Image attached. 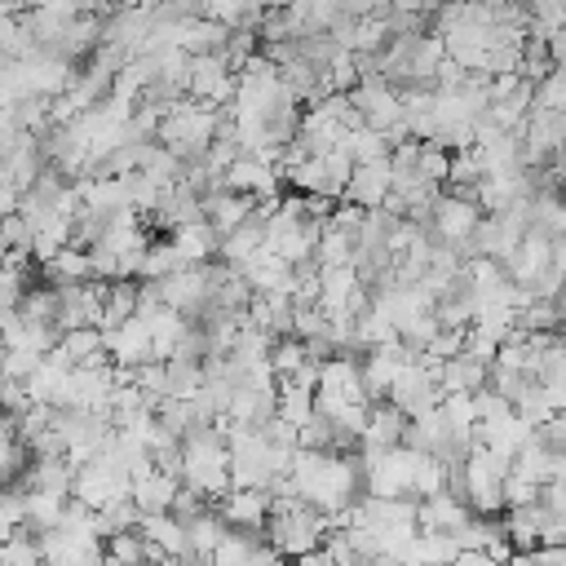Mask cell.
Masks as SVG:
<instances>
[{
	"instance_id": "1",
	"label": "cell",
	"mask_w": 566,
	"mask_h": 566,
	"mask_svg": "<svg viewBox=\"0 0 566 566\" xmlns=\"http://www.w3.org/2000/svg\"><path fill=\"white\" fill-rule=\"evenodd\" d=\"M226 424V420H221ZM203 420L195 424L186 438H181V451H186V469H181V482L195 486L203 500H221L234 478H230V438L226 429Z\"/></svg>"
},
{
	"instance_id": "2",
	"label": "cell",
	"mask_w": 566,
	"mask_h": 566,
	"mask_svg": "<svg viewBox=\"0 0 566 566\" xmlns=\"http://www.w3.org/2000/svg\"><path fill=\"white\" fill-rule=\"evenodd\" d=\"M482 217H486V208L473 199V195H442L438 203H433V217H429V230H433V239H442V243H451L455 252L473 239V230L482 226Z\"/></svg>"
},
{
	"instance_id": "3",
	"label": "cell",
	"mask_w": 566,
	"mask_h": 566,
	"mask_svg": "<svg viewBox=\"0 0 566 566\" xmlns=\"http://www.w3.org/2000/svg\"><path fill=\"white\" fill-rule=\"evenodd\" d=\"M407 424H411V416H407L394 398H376V402L367 407V429H363L358 455H363V460H376V455H385V451L402 447Z\"/></svg>"
},
{
	"instance_id": "4",
	"label": "cell",
	"mask_w": 566,
	"mask_h": 566,
	"mask_svg": "<svg viewBox=\"0 0 566 566\" xmlns=\"http://www.w3.org/2000/svg\"><path fill=\"white\" fill-rule=\"evenodd\" d=\"M553 248H557V239H553V234H544V230H526V239L504 256L509 279H513V283H522V287H535V283L553 270Z\"/></svg>"
},
{
	"instance_id": "5",
	"label": "cell",
	"mask_w": 566,
	"mask_h": 566,
	"mask_svg": "<svg viewBox=\"0 0 566 566\" xmlns=\"http://www.w3.org/2000/svg\"><path fill=\"white\" fill-rule=\"evenodd\" d=\"M177 491H181V478L177 473H164L155 460H146V464L133 469V500L146 513H168L177 504Z\"/></svg>"
},
{
	"instance_id": "6",
	"label": "cell",
	"mask_w": 566,
	"mask_h": 566,
	"mask_svg": "<svg viewBox=\"0 0 566 566\" xmlns=\"http://www.w3.org/2000/svg\"><path fill=\"white\" fill-rule=\"evenodd\" d=\"M389 195H394V164L389 159L358 164L354 177H349V190H345V199L358 203V208H385Z\"/></svg>"
},
{
	"instance_id": "7",
	"label": "cell",
	"mask_w": 566,
	"mask_h": 566,
	"mask_svg": "<svg viewBox=\"0 0 566 566\" xmlns=\"http://www.w3.org/2000/svg\"><path fill=\"white\" fill-rule=\"evenodd\" d=\"M270 504H274V495L265 486H230L217 500V509H221V517L230 526H265L270 522Z\"/></svg>"
},
{
	"instance_id": "8",
	"label": "cell",
	"mask_w": 566,
	"mask_h": 566,
	"mask_svg": "<svg viewBox=\"0 0 566 566\" xmlns=\"http://www.w3.org/2000/svg\"><path fill=\"white\" fill-rule=\"evenodd\" d=\"M469 517H473V509L455 491H438V495H424L420 500V531H447V535H455V531L469 526Z\"/></svg>"
},
{
	"instance_id": "9",
	"label": "cell",
	"mask_w": 566,
	"mask_h": 566,
	"mask_svg": "<svg viewBox=\"0 0 566 566\" xmlns=\"http://www.w3.org/2000/svg\"><path fill=\"white\" fill-rule=\"evenodd\" d=\"M252 208H256V195H243V190H230V186H221V190H212V195L203 199V217L221 230V239H226L230 230H239V226L252 217Z\"/></svg>"
},
{
	"instance_id": "10",
	"label": "cell",
	"mask_w": 566,
	"mask_h": 566,
	"mask_svg": "<svg viewBox=\"0 0 566 566\" xmlns=\"http://www.w3.org/2000/svg\"><path fill=\"white\" fill-rule=\"evenodd\" d=\"M172 243H177V252H181L186 265H208L221 252V230L203 217V221H190V226L172 230Z\"/></svg>"
},
{
	"instance_id": "11",
	"label": "cell",
	"mask_w": 566,
	"mask_h": 566,
	"mask_svg": "<svg viewBox=\"0 0 566 566\" xmlns=\"http://www.w3.org/2000/svg\"><path fill=\"white\" fill-rule=\"evenodd\" d=\"M504 535L517 553H535L544 548V509L526 504V509H504Z\"/></svg>"
},
{
	"instance_id": "12",
	"label": "cell",
	"mask_w": 566,
	"mask_h": 566,
	"mask_svg": "<svg viewBox=\"0 0 566 566\" xmlns=\"http://www.w3.org/2000/svg\"><path fill=\"white\" fill-rule=\"evenodd\" d=\"M186 531H190V557L199 562V557H212V553L226 544L230 522L221 517V509H217V504H208L199 517H190V522H186Z\"/></svg>"
},
{
	"instance_id": "13",
	"label": "cell",
	"mask_w": 566,
	"mask_h": 566,
	"mask_svg": "<svg viewBox=\"0 0 566 566\" xmlns=\"http://www.w3.org/2000/svg\"><path fill=\"white\" fill-rule=\"evenodd\" d=\"M146 548H150V539H146L142 526H133V531H115V535L106 539V553H115L124 566H146Z\"/></svg>"
},
{
	"instance_id": "14",
	"label": "cell",
	"mask_w": 566,
	"mask_h": 566,
	"mask_svg": "<svg viewBox=\"0 0 566 566\" xmlns=\"http://www.w3.org/2000/svg\"><path fill=\"white\" fill-rule=\"evenodd\" d=\"M535 111H566V71L562 66H553L535 84Z\"/></svg>"
},
{
	"instance_id": "15",
	"label": "cell",
	"mask_w": 566,
	"mask_h": 566,
	"mask_svg": "<svg viewBox=\"0 0 566 566\" xmlns=\"http://www.w3.org/2000/svg\"><path fill=\"white\" fill-rule=\"evenodd\" d=\"M504 500H509V509H526V504H539V482L513 469V473L504 478Z\"/></svg>"
},
{
	"instance_id": "16",
	"label": "cell",
	"mask_w": 566,
	"mask_h": 566,
	"mask_svg": "<svg viewBox=\"0 0 566 566\" xmlns=\"http://www.w3.org/2000/svg\"><path fill=\"white\" fill-rule=\"evenodd\" d=\"M292 566H340L336 557H332V548L323 544V548H314V553H301V557H292Z\"/></svg>"
},
{
	"instance_id": "17",
	"label": "cell",
	"mask_w": 566,
	"mask_h": 566,
	"mask_svg": "<svg viewBox=\"0 0 566 566\" xmlns=\"http://www.w3.org/2000/svg\"><path fill=\"white\" fill-rule=\"evenodd\" d=\"M509 566H539V557H535V553H513Z\"/></svg>"
},
{
	"instance_id": "18",
	"label": "cell",
	"mask_w": 566,
	"mask_h": 566,
	"mask_svg": "<svg viewBox=\"0 0 566 566\" xmlns=\"http://www.w3.org/2000/svg\"><path fill=\"white\" fill-rule=\"evenodd\" d=\"M349 566H371V557H358V562H349Z\"/></svg>"
}]
</instances>
